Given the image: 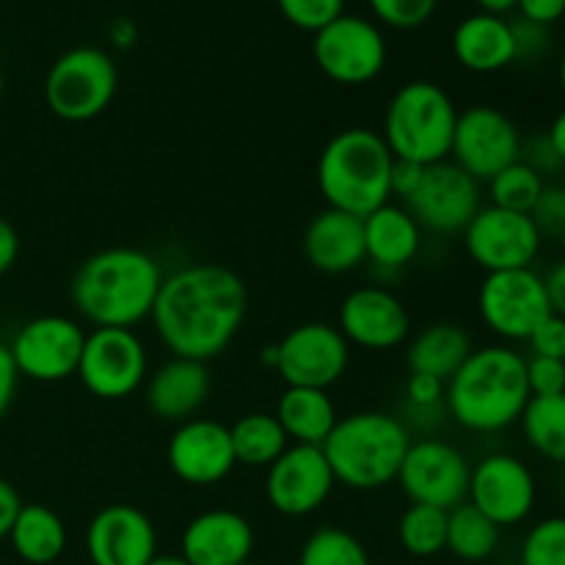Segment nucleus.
I'll return each instance as SVG.
<instances>
[{
  "label": "nucleus",
  "instance_id": "nucleus-1",
  "mask_svg": "<svg viewBox=\"0 0 565 565\" xmlns=\"http://www.w3.org/2000/svg\"><path fill=\"white\" fill-rule=\"evenodd\" d=\"M246 309L248 292L235 270L193 263L163 276L149 320L171 356L210 362L241 334Z\"/></svg>",
  "mask_w": 565,
  "mask_h": 565
},
{
  "label": "nucleus",
  "instance_id": "nucleus-2",
  "mask_svg": "<svg viewBox=\"0 0 565 565\" xmlns=\"http://www.w3.org/2000/svg\"><path fill=\"white\" fill-rule=\"evenodd\" d=\"M163 276L158 259L143 248H103L72 276V307L94 329H136L152 315Z\"/></svg>",
  "mask_w": 565,
  "mask_h": 565
},
{
  "label": "nucleus",
  "instance_id": "nucleus-3",
  "mask_svg": "<svg viewBox=\"0 0 565 565\" xmlns=\"http://www.w3.org/2000/svg\"><path fill=\"white\" fill-rule=\"evenodd\" d=\"M530 397L527 359L511 345H483L447 381L445 408L469 434H500L522 419Z\"/></svg>",
  "mask_w": 565,
  "mask_h": 565
},
{
  "label": "nucleus",
  "instance_id": "nucleus-4",
  "mask_svg": "<svg viewBox=\"0 0 565 565\" xmlns=\"http://www.w3.org/2000/svg\"><path fill=\"white\" fill-rule=\"evenodd\" d=\"M392 163L395 154L381 132L348 127L331 136L315 171L326 207L364 218L381 204L392 202Z\"/></svg>",
  "mask_w": 565,
  "mask_h": 565
},
{
  "label": "nucleus",
  "instance_id": "nucleus-5",
  "mask_svg": "<svg viewBox=\"0 0 565 565\" xmlns=\"http://www.w3.org/2000/svg\"><path fill=\"white\" fill-rule=\"evenodd\" d=\"M412 434L386 412H353L337 419L323 441V456L337 486L353 491H379L395 483L406 458Z\"/></svg>",
  "mask_w": 565,
  "mask_h": 565
},
{
  "label": "nucleus",
  "instance_id": "nucleus-6",
  "mask_svg": "<svg viewBox=\"0 0 565 565\" xmlns=\"http://www.w3.org/2000/svg\"><path fill=\"white\" fill-rule=\"evenodd\" d=\"M458 108L450 94L430 81H412L392 94L381 138L395 158L414 163L450 160Z\"/></svg>",
  "mask_w": 565,
  "mask_h": 565
},
{
  "label": "nucleus",
  "instance_id": "nucleus-7",
  "mask_svg": "<svg viewBox=\"0 0 565 565\" xmlns=\"http://www.w3.org/2000/svg\"><path fill=\"white\" fill-rule=\"evenodd\" d=\"M119 72L103 47H72L61 53L44 77V103L61 121H92L114 103Z\"/></svg>",
  "mask_w": 565,
  "mask_h": 565
},
{
  "label": "nucleus",
  "instance_id": "nucleus-8",
  "mask_svg": "<svg viewBox=\"0 0 565 565\" xmlns=\"http://www.w3.org/2000/svg\"><path fill=\"white\" fill-rule=\"evenodd\" d=\"M77 379L99 401H125L147 384V345L132 329L86 331Z\"/></svg>",
  "mask_w": 565,
  "mask_h": 565
},
{
  "label": "nucleus",
  "instance_id": "nucleus-9",
  "mask_svg": "<svg viewBox=\"0 0 565 565\" xmlns=\"http://www.w3.org/2000/svg\"><path fill=\"white\" fill-rule=\"evenodd\" d=\"M478 312L494 337L505 342H527L535 326L552 312L544 276L533 268L486 274L478 290Z\"/></svg>",
  "mask_w": 565,
  "mask_h": 565
},
{
  "label": "nucleus",
  "instance_id": "nucleus-10",
  "mask_svg": "<svg viewBox=\"0 0 565 565\" xmlns=\"http://www.w3.org/2000/svg\"><path fill=\"white\" fill-rule=\"evenodd\" d=\"M522 132L505 110L494 105H472L458 114L450 160L472 180L489 182L502 169L522 160Z\"/></svg>",
  "mask_w": 565,
  "mask_h": 565
},
{
  "label": "nucleus",
  "instance_id": "nucleus-11",
  "mask_svg": "<svg viewBox=\"0 0 565 565\" xmlns=\"http://www.w3.org/2000/svg\"><path fill=\"white\" fill-rule=\"evenodd\" d=\"M86 329L66 315H39L17 329L9 351L20 379L58 384L77 375Z\"/></svg>",
  "mask_w": 565,
  "mask_h": 565
},
{
  "label": "nucleus",
  "instance_id": "nucleus-12",
  "mask_svg": "<svg viewBox=\"0 0 565 565\" xmlns=\"http://www.w3.org/2000/svg\"><path fill=\"white\" fill-rule=\"evenodd\" d=\"M312 55L329 81L340 86H364L384 72L386 39L375 22L342 14L315 33Z\"/></svg>",
  "mask_w": 565,
  "mask_h": 565
},
{
  "label": "nucleus",
  "instance_id": "nucleus-13",
  "mask_svg": "<svg viewBox=\"0 0 565 565\" xmlns=\"http://www.w3.org/2000/svg\"><path fill=\"white\" fill-rule=\"evenodd\" d=\"M469 475H472V463L450 441L419 439L408 445L397 483L412 505L452 511L467 502Z\"/></svg>",
  "mask_w": 565,
  "mask_h": 565
},
{
  "label": "nucleus",
  "instance_id": "nucleus-14",
  "mask_svg": "<svg viewBox=\"0 0 565 565\" xmlns=\"http://www.w3.org/2000/svg\"><path fill=\"white\" fill-rule=\"evenodd\" d=\"M461 235L469 259L486 274L533 268L544 246V235L527 213H513L494 204H483Z\"/></svg>",
  "mask_w": 565,
  "mask_h": 565
},
{
  "label": "nucleus",
  "instance_id": "nucleus-15",
  "mask_svg": "<svg viewBox=\"0 0 565 565\" xmlns=\"http://www.w3.org/2000/svg\"><path fill=\"white\" fill-rule=\"evenodd\" d=\"M351 364V345L331 323H301L276 342V373L287 386L329 392Z\"/></svg>",
  "mask_w": 565,
  "mask_h": 565
},
{
  "label": "nucleus",
  "instance_id": "nucleus-16",
  "mask_svg": "<svg viewBox=\"0 0 565 565\" xmlns=\"http://www.w3.org/2000/svg\"><path fill=\"white\" fill-rule=\"evenodd\" d=\"M403 207L414 215L423 232L434 235H461L469 221L483 207L480 182L472 180L452 160L425 166L423 182L417 191L403 202Z\"/></svg>",
  "mask_w": 565,
  "mask_h": 565
},
{
  "label": "nucleus",
  "instance_id": "nucleus-17",
  "mask_svg": "<svg viewBox=\"0 0 565 565\" xmlns=\"http://www.w3.org/2000/svg\"><path fill=\"white\" fill-rule=\"evenodd\" d=\"M539 500L535 475L522 458L511 452H489L469 475V505L489 516L497 527L522 524Z\"/></svg>",
  "mask_w": 565,
  "mask_h": 565
},
{
  "label": "nucleus",
  "instance_id": "nucleus-18",
  "mask_svg": "<svg viewBox=\"0 0 565 565\" xmlns=\"http://www.w3.org/2000/svg\"><path fill=\"white\" fill-rule=\"evenodd\" d=\"M337 478L323 447L290 445L265 472V497L276 513L290 519L320 511L334 494Z\"/></svg>",
  "mask_w": 565,
  "mask_h": 565
},
{
  "label": "nucleus",
  "instance_id": "nucleus-19",
  "mask_svg": "<svg viewBox=\"0 0 565 565\" xmlns=\"http://www.w3.org/2000/svg\"><path fill=\"white\" fill-rule=\"evenodd\" d=\"M337 329L348 345L364 351H392L412 337V315L406 303L386 287H356L342 298Z\"/></svg>",
  "mask_w": 565,
  "mask_h": 565
},
{
  "label": "nucleus",
  "instance_id": "nucleus-20",
  "mask_svg": "<svg viewBox=\"0 0 565 565\" xmlns=\"http://www.w3.org/2000/svg\"><path fill=\"white\" fill-rule=\"evenodd\" d=\"M166 461L177 480L196 489L218 486L237 467L232 450L230 425L207 417H193L180 423L166 447Z\"/></svg>",
  "mask_w": 565,
  "mask_h": 565
},
{
  "label": "nucleus",
  "instance_id": "nucleus-21",
  "mask_svg": "<svg viewBox=\"0 0 565 565\" xmlns=\"http://www.w3.org/2000/svg\"><path fill=\"white\" fill-rule=\"evenodd\" d=\"M92 565H147L158 555V530L136 505H105L86 527Z\"/></svg>",
  "mask_w": 565,
  "mask_h": 565
},
{
  "label": "nucleus",
  "instance_id": "nucleus-22",
  "mask_svg": "<svg viewBox=\"0 0 565 565\" xmlns=\"http://www.w3.org/2000/svg\"><path fill=\"white\" fill-rule=\"evenodd\" d=\"M252 522L226 508L199 513L180 535V555L191 565H241L252 561Z\"/></svg>",
  "mask_w": 565,
  "mask_h": 565
},
{
  "label": "nucleus",
  "instance_id": "nucleus-23",
  "mask_svg": "<svg viewBox=\"0 0 565 565\" xmlns=\"http://www.w3.org/2000/svg\"><path fill=\"white\" fill-rule=\"evenodd\" d=\"M213 390V375L207 362L196 359L171 356L160 364L143 384L149 412L163 423H188L199 414V408L207 403Z\"/></svg>",
  "mask_w": 565,
  "mask_h": 565
},
{
  "label": "nucleus",
  "instance_id": "nucleus-24",
  "mask_svg": "<svg viewBox=\"0 0 565 565\" xmlns=\"http://www.w3.org/2000/svg\"><path fill=\"white\" fill-rule=\"evenodd\" d=\"M303 257L315 270L342 276L367 259L364 254V221L359 215L326 207L303 230Z\"/></svg>",
  "mask_w": 565,
  "mask_h": 565
},
{
  "label": "nucleus",
  "instance_id": "nucleus-25",
  "mask_svg": "<svg viewBox=\"0 0 565 565\" xmlns=\"http://www.w3.org/2000/svg\"><path fill=\"white\" fill-rule=\"evenodd\" d=\"M452 55L463 70L475 75L505 70L519 58L513 22L486 11L463 17L452 31Z\"/></svg>",
  "mask_w": 565,
  "mask_h": 565
},
{
  "label": "nucleus",
  "instance_id": "nucleus-26",
  "mask_svg": "<svg viewBox=\"0 0 565 565\" xmlns=\"http://www.w3.org/2000/svg\"><path fill=\"white\" fill-rule=\"evenodd\" d=\"M364 254L379 270L395 274L414 263L423 248V226L403 204L386 202L364 215Z\"/></svg>",
  "mask_w": 565,
  "mask_h": 565
},
{
  "label": "nucleus",
  "instance_id": "nucleus-27",
  "mask_svg": "<svg viewBox=\"0 0 565 565\" xmlns=\"http://www.w3.org/2000/svg\"><path fill=\"white\" fill-rule=\"evenodd\" d=\"M475 351L472 337L458 323H430L419 329L406 345V364L412 373L434 375L439 381H450L458 373L469 353Z\"/></svg>",
  "mask_w": 565,
  "mask_h": 565
},
{
  "label": "nucleus",
  "instance_id": "nucleus-28",
  "mask_svg": "<svg viewBox=\"0 0 565 565\" xmlns=\"http://www.w3.org/2000/svg\"><path fill=\"white\" fill-rule=\"evenodd\" d=\"M274 414L290 445L312 447H323V441L329 439L337 419H340L329 392L307 390V386H287L276 403Z\"/></svg>",
  "mask_w": 565,
  "mask_h": 565
},
{
  "label": "nucleus",
  "instance_id": "nucleus-29",
  "mask_svg": "<svg viewBox=\"0 0 565 565\" xmlns=\"http://www.w3.org/2000/svg\"><path fill=\"white\" fill-rule=\"evenodd\" d=\"M14 555L28 565H53L66 552V524L53 508L39 502H22L11 533L6 539Z\"/></svg>",
  "mask_w": 565,
  "mask_h": 565
},
{
  "label": "nucleus",
  "instance_id": "nucleus-30",
  "mask_svg": "<svg viewBox=\"0 0 565 565\" xmlns=\"http://www.w3.org/2000/svg\"><path fill=\"white\" fill-rule=\"evenodd\" d=\"M230 439L235 461L248 469H268L290 447L276 414L268 412L243 414L230 425Z\"/></svg>",
  "mask_w": 565,
  "mask_h": 565
},
{
  "label": "nucleus",
  "instance_id": "nucleus-31",
  "mask_svg": "<svg viewBox=\"0 0 565 565\" xmlns=\"http://www.w3.org/2000/svg\"><path fill=\"white\" fill-rule=\"evenodd\" d=\"M500 533L489 516L469 502L447 511V552L463 563H486L500 550Z\"/></svg>",
  "mask_w": 565,
  "mask_h": 565
},
{
  "label": "nucleus",
  "instance_id": "nucleus-32",
  "mask_svg": "<svg viewBox=\"0 0 565 565\" xmlns=\"http://www.w3.org/2000/svg\"><path fill=\"white\" fill-rule=\"evenodd\" d=\"M519 425L527 445L541 458L565 467V392L552 397H530Z\"/></svg>",
  "mask_w": 565,
  "mask_h": 565
},
{
  "label": "nucleus",
  "instance_id": "nucleus-33",
  "mask_svg": "<svg viewBox=\"0 0 565 565\" xmlns=\"http://www.w3.org/2000/svg\"><path fill=\"white\" fill-rule=\"evenodd\" d=\"M397 539L406 555L436 557L447 550V511L430 505H408L397 524Z\"/></svg>",
  "mask_w": 565,
  "mask_h": 565
},
{
  "label": "nucleus",
  "instance_id": "nucleus-34",
  "mask_svg": "<svg viewBox=\"0 0 565 565\" xmlns=\"http://www.w3.org/2000/svg\"><path fill=\"white\" fill-rule=\"evenodd\" d=\"M298 565H373L367 550L353 533L342 527H318L301 546Z\"/></svg>",
  "mask_w": 565,
  "mask_h": 565
},
{
  "label": "nucleus",
  "instance_id": "nucleus-35",
  "mask_svg": "<svg viewBox=\"0 0 565 565\" xmlns=\"http://www.w3.org/2000/svg\"><path fill=\"white\" fill-rule=\"evenodd\" d=\"M544 185H546L544 177H539L527 163L516 160V163L502 169L497 177H491L489 196L494 207L530 215V210H533L535 202H539Z\"/></svg>",
  "mask_w": 565,
  "mask_h": 565
},
{
  "label": "nucleus",
  "instance_id": "nucleus-36",
  "mask_svg": "<svg viewBox=\"0 0 565 565\" xmlns=\"http://www.w3.org/2000/svg\"><path fill=\"white\" fill-rule=\"evenodd\" d=\"M519 565H565V516H546L527 530Z\"/></svg>",
  "mask_w": 565,
  "mask_h": 565
},
{
  "label": "nucleus",
  "instance_id": "nucleus-37",
  "mask_svg": "<svg viewBox=\"0 0 565 565\" xmlns=\"http://www.w3.org/2000/svg\"><path fill=\"white\" fill-rule=\"evenodd\" d=\"M281 17L298 31L318 33L345 14V0H276Z\"/></svg>",
  "mask_w": 565,
  "mask_h": 565
},
{
  "label": "nucleus",
  "instance_id": "nucleus-38",
  "mask_svg": "<svg viewBox=\"0 0 565 565\" xmlns=\"http://www.w3.org/2000/svg\"><path fill=\"white\" fill-rule=\"evenodd\" d=\"M367 3L373 14L395 31H414L439 9V0H367Z\"/></svg>",
  "mask_w": 565,
  "mask_h": 565
},
{
  "label": "nucleus",
  "instance_id": "nucleus-39",
  "mask_svg": "<svg viewBox=\"0 0 565 565\" xmlns=\"http://www.w3.org/2000/svg\"><path fill=\"white\" fill-rule=\"evenodd\" d=\"M530 218L539 226L541 235L561 237L565 230V185H550L546 182L539 202L530 210Z\"/></svg>",
  "mask_w": 565,
  "mask_h": 565
},
{
  "label": "nucleus",
  "instance_id": "nucleus-40",
  "mask_svg": "<svg viewBox=\"0 0 565 565\" xmlns=\"http://www.w3.org/2000/svg\"><path fill=\"white\" fill-rule=\"evenodd\" d=\"M527 386L533 397H552L565 392V362L563 359L530 356L527 359Z\"/></svg>",
  "mask_w": 565,
  "mask_h": 565
},
{
  "label": "nucleus",
  "instance_id": "nucleus-41",
  "mask_svg": "<svg viewBox=\"0 0 565 565\" xmlns=\"http://www.w3.org/2000/svg\"><path fill=\"white\" fill-rule=\"evenodd\" d=\"M445 381L434 379V375L412 373L406 381V406L419 414H434L445 408Z\"/></svg>",
  "mask_w": 565,
  "mask_h": 565
},
{
  "label": "nucleus",
  "instance_id": "nucleus-42",
  "mask_svg": "<svg viewBox=\"0 0 565 565\" xmlns=\"http://www.w3.org/2000/svg\"><path fill=\"white\" fill-rule=\"evenodd\" d=\"M533 356H546V359H563L565 362V318L550 312L527 340Z\"/></svg>",
  "mask_w": 565,
  "mask_h": 565
},
{
  "label": "nucleus",
  "instance_id": "nucleus-43",
  "mask_svg": "<svg viewBox=\"0 0 565 565\" xmlns=\"http://www.w3.org/2000/svg\"><path fill=\"white\" fill-rule=\"evenodd\" d=\"M522 163H527L530 169H533L539 177H544V180L565 169V163L557 158V152L552 149L550 138L546 136L530 138V141L522 143Z\"/></svg>",
  "mask_w": 565,
  "mask_h": 565
},
{
  "label": "nucleus",
  "instance_id": "nucleus-44",
  "mask_svg": "<svg viewBox=\"0 0 565 565\" xmlns=\"http://www.w3.org/2000/svg\"><path fill=\"white\" fill-rule=\"evenodd\" d=\"M423 174H425L423 163L395 158V163H392V196H397L401 202H406V199L419 188Z\"/></svg>",
  "mask_w": 565,
  "mask_h": 565
},
{
  "label": "nucleus",
  "instance_id": "nucleus-45",
  "mask_svg": "<svg viewBox=\"0 0 565 565\" xmlns=\"http://www.w3.org/2000/svg\"><path fill=\"white\" fill-rule=\"evenodd\" d=\"M516 9L522 11L524 22L550 28L565 17V0H519Z\"/></svg>",
  "mask_w": 565,
  "mask_h": 565
},
{
  "label": "nucleus",
  "instance_id": "nucleus-46",
  "mask_svg": "<svg viewBox=\"0 0 565 565\" xmlns=\"http://www.w3.org/2000/svg\"><path fill=\"white\" fill-rule=\"evenodd\" d=\"M17 386H20V373L11 359V351L6 342H0V419L9 414L11 403L17 397Z\"/></svg>",
  "mask_w": 565,
  "mask_h": 565
},
{
  "label": "nucleus",
  "instance_id": "nucleus-47",
  "mask_svg": "<svg viewBox=\"0 0 565 565\" xmlns=\"http://www.w3.org/2000/svg\"><path fill=\"white\" fill-rule=\"evenodd\" d=\"M513 33H516L519 58H533V55H541L546 50V28L522 20L513 25Z\"/></svg>",
  "mask_w": 565,
  "mask_h": 565
},
{
  "label": "nucleus",
  "instance_id": "nucleus-48",
  "mask_svg": "<svg viewBox=\"0 0 565 565\" xmlns=\"http://www.w3.org/2000/svg\"><path fill=\"white\" fill-rule=\"evenodd\" d=\"M20 508H22V500L20 494H17V489L9 483V480L0 478V541L9 539L11 524H14Z\"/></svg>",
  "mask_w": 565,
  "mask_h": 565
},
{
  "label": "nucleus",
  "instance_id": "nucleus-49",
  "mask_svg": "<svg viewBox=\"0 0 565 565\" xmlns=\"http://www.w3.org/2000/svg\"><path fill=\"white\" fill-rule=\"evenodd\" d=\"M17 257H20V235H17L14 224L0 215V279L14 268Z\"/></svg>",
  "mask_w": 565,
  "mask_h": 565
},
{
  "label": "nucleus",
  "instance_id": "nucleus-50",
  "mask_svg": "<svg viewBox=\"0 0 565 565\" xmlns=\"http://www.w3.org/2000/svg\"><path fill=\"white\" fill-rule=\"evenodd\" d=\"M544 285H546V296H550L552 312L565 318V259L550 270V276L544 279Z\"/></svg>",
  "mask_w": 565,
  "mask_h": 565
},
{
  "label": "nucleus",
  "instance_id": "nucleus-51",
  "mask_svg": "<svg viewBox=\"0 0 565 565\" xmlns=\"http://www.w3.org/2000/svg\"><path fill=\"white\" fill-rule=\"evenodd\" d=\"M108 39H110V44H114V47L127 50V47H132V44H136L138 31H136V25H132V20H127V17H119V20L110 22Z\"/></svg>",
  "mask_w": 565,
  "mask_h": 565
},
{
  "label": "nucleus",
  "instance_id": "nucleus-52",
  "mask_svg": "<svg viewBox=\"0 0 565 565\" xmlns=\"http://www.w3.org/2000/svg\"><path fill=\"white\" fill-rule=\"evenodd\" d=\"M546 138H550V143H552V149L557 152V158L565 163V108L555 116V119H552L550 130H546Z\"/></svg>",
  "mask_w": 565,
  "mask_h": 565
},
{
  "label": "nucleus",
  "instance_id": "nucleus-53",
  "mask_svg": "<svg viewBox=\"0 0 565 565\" xmlns=\"http://www.w3.org/2000/svg\"><path fill=\"white\" fill-rule=\"evenodd\" d=\"M478 3L480 11H486V14H497V17H505L508 11L516 9L519 0H475Z\"/></svg>",
  "mask_w": 565,
  "mask_h": 565
},
{
  "label": "nucleus",
  "instance_id": "nucleus-54",
  "mask_svg": "<svg viewBox=\"0 0 565 565\" xmlns=\"http://www.w3.org/2000/svg\"><path fill=\"white\" fill-rule=\"evenodd\" d=\"M147 565H191L182 555H154Z\"/></svg>",
  "mask_w": 565,
  "mask_h": 565
},
{
  "label": "nucleus",
  "instance_id": "nucleus-55",
  "mask_svg": "<svg viewBox=\"0 0 565 565\" xmlns=\"http://www.w3.org/2000/svg\"><path fill=\"white\" fill-rule=\"evenodd\" d=\"M263 364L265 367H276V342L263 351Z\"/></svg>",
  "mask_w": 565,
  "mask_h": 565
},
{
  "label": "nucleus",
  "instance_id": "nucleus-56",
  "mask_svg": "<svg viewBox=\"0 0 565 565\" xmlns=\"http://www.w3.org/2000/svg\"><path fill=\"white\" fill-rule=\"evenodd\" d=\"M557 77H561V88H563V94H565V53H563V58H561V70H557Z\"/></svg>",
  "mask_w": 565,
  "mask_h": 565
},
{
  "label": "nucleus",
  "instance_id": "nucleus-57",
  "mask_svg": "<svg viewBox=\"0 0 565 565\" xmlns=\"http://www.w3.org/2000/svg\"><path fill=\"white\" fill-rule=\"evenodd\" d=\"M3 92H6V77H3V70H0V99H3Z\"/></svg>",
  "mask_w": 565,
  "mask_h": 565
},
{
  "label": "nucleus",
  "instance_id": "nucleus-58",
  "mask_svg": "<svg viewBox=\"0 0 565 565\" xmlns=\"http://www.w3.org/2000/svg\"><path fill=\"white\" fill-rule=\"evenodd\" d=\"M557 241H561V246H563V254H565V230H563V235L557 237Z\"/></svg>",
  "mask_w": 565,
  "mask_h": 565
},
{
  "label": "nucleus",
  "instance_id": "nucleus-59",
  "mask_svg": "<svg viewBox=\"0 0 565 565\" xmlns=\"http://www.w3.org/2000/svg\"><path fill=\"white\" fill-rule=\"evenodd\" d=\"M241 565H263V563H254V561H246V563H241Z\"/></svg>",
  "mask_w": 565,
  "mask_h": 565
}]
</instances>
